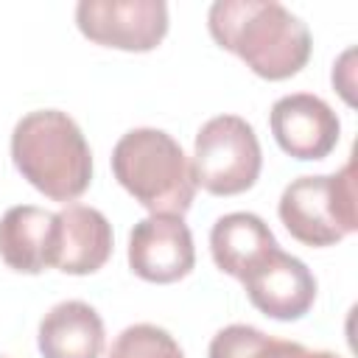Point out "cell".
<instances>
[{
    "label": "cell",
    "mask_w": 358,
    "mask_h": 358,
    "mask_svg": "<svg viewBox=\"0 0 358 358\" xmlns=\"http://www.w3.org/2000/svg\"><path fill=\"white\" fill-rule=\"evenodd\" d=\"M76 25L95 45L148 53L168 34V6L162 0H81Z\"/></svg>",
    "instance_id": "8992f818"
},
{
    "label": "cell",
    "mask_w": 358,
    "mask_h": 358,
    "mask_svg": "<svg viewBox=\"0 0 358 358\" xmlns=\"http://www.w3.org/2000/svg\"><path fill=\"white\" fill-rule=\"evenodd\" d=\"M36 347L42 358H101L106 347L103 319L92 305L64 299L42 316Z\"/></svg>",
    "instance_id": "8fae6325"
},
{
    "label": "cell",
    "mask_w": 358,
    "mask_h": 358,
    "mask_svg": "<svg viewBox=\"0 0 358 358\" xmlns=\"http://www.w3.org/2000/svg\"><path fill=\"white\" fill-rule=\"evenodd\" d=\"M277 215L291 238L310 249L336 246L358 229L355 159L333 173L299 176L285 185Z\"/></svg>",
    "instance_id": "277c9868"
},
{
    "label": "cell",
    "mask_w": 358,
    "mask_h": 358,
    "mask_svg": "<svg viewBox=\"0 0 358 358\" xmlns=\"http://www.w3.org/2000/svg\"><path fill=\"white\" fill-rule=\"evenodd\" d=\"M115 235L109 218L87 204H64L53 213V255L50 266L62 274H95L112 257Z\"/></svg>",
    "instance_id": "30bf717a"
},
{
    "label": "cell",
    "mask_w": 358,
    "mask_h": 358,
    "mask_svg": "<svg viewBox=\"0 0 358 358\" xmlns=\"http://www.w3.org/2000/svg\"><path fill=\"white\" fill-rule=\"evenodd\" d=\"M268 126L277 145L302 162L324 159L341 137V120L327 101L313 92H291L274 101Z\"/></svg>",
    "instance_id": "9c48e42d"
},
{
    "label": "cell",
    "mask_w": 358,
    "mask_h": 358,
    "mask_svg": "<svg viewBox=\"0 0 358 358\" xmlns=\"http://www.w3.org/2000/svg\"><path fill=\"white\" fill-rule=\"evenodd\" d=\"M106 358H185V352L165 327L140 322L115 336Z\"/></svg>",
    "instance_id": "9a60e30c"
},
{
    "label": "cell",
    "mask_w": 358,
    "mask_h": 358,
    "mask_svg": "<svg viewBox=\"0 0 358 358\" xmlns=\"http://www.w3.org/2000/svg\"><path fill=\"white\" fill-rule=\"evenodd\" d=\"M243 291L249 302L268 319L296 322L316 302V277L313 271L294 255L280 246L271 249L243 280Z\"/></svg>",
    "instance_id": "ba28073f"
},
{
    "label": "cell",
    "mask_w": 358,
    "mask_h": 358,
    "mask_svg": "<svg viewBox=\"0 0 358 358\" xmlns=\"http://www.w3.org/2000/svg\"><path fill=\"white\" fill-rule=\"evenodd\" d=\"M53 255V213L36 204L8 207L0 218V260L17 274H42Z\"/></svg>",
    "instance_id": "7c38bea8"
},
{
    "label": "cell",
    "mask_w": 358,
    "mask_h": 358,
    "mask_svg": "<svg viewBox=\"0 0 358 358\" xmlns=\"http://www.w3.org/2000/svg\"><path fill=\"white\" fill-rule=\"evenodd\" d=\"M207 358H341L330 350H308L299 341L274 338L252 324H227L221 327L210 347Z\"/></svg>",
    "instance_id": "5bb4252c"
},
{
    "label": "cell",
    "mask_w": 358,
    "mask_h": 358,
    "mask_svg": "<svg viewBox=\"0 0 358 358\" xmlns=\"http://www.w3.org/2000/svg\"><path fill=\"white\" fill-rule=\"evenodd\" d=\"M277 246L274 232L255 213H227L210 229V255L215 266L235 280H243Z\"/></svg>",
    "instance_id": "4fadbf2b"
},
{
    "label": "cell",
    "mask_w": 358,
    "mask_h": 358,
    "mask_svg": "<svg viewBox=\"0 0 358 358\" xmlns=\"http://www.w3.org/2000/svg\"><path fill=\"white\" fill-rule=\"evenodd\" d=\"M11 162L50 201H76L92 182V151L81 126L62 109H34L11 131Z\"/></svg>",
    "instance_id": "7a4b0ae2"
},
{
    "label": "cell",
    "mask_w": 358,
    "mask_h": 358,
    "mask_svg": "<svg viewBox=\"0 0 358 358\" xmlns=\"http://www.w3.org/2000/svg\"><path fill=\"white\" fill-rule=\"evenodd\" d=\"M207 28L218 48L235 53L266 81L296 76L313 50L308 25L274 0H215L207 11Z\"/></svg>",
    "instance_id": "6da1fadb"
},
{
    "label": "cell",
    "mask_w": 358,
    "mask_h": 358,
    "mask_svg": "<svg viewBox=\"0 0 358 358\" xmlns=\"http://www.w3.org/2000/svg\"><path fill=\"white\" fill-rule=\"evenodd\" d=\"M129 268L157 285L185 280L196 266V246L182 215H145L129 232Z\"/></svg>",
    "instance_id": "52a82bcc"
},
{
    "label": "cell",
    "mask_w": 358,
    "mask_h": 358,
    "mask_svg": "<svg viewBox=\"0 0 358 358\" xmlns=\"http://www.w3.org/2000/svg\"><path fill=\"white\" fill-rule=\"evenodd\" d=\"M112 173L151 215H185L196 199V176L182 145L162 129H129L112 148Z\"/></svg>",
    "instance_id": "3957f363"
},
{
    "label": "cell",
    "mask_w": 358,
    "mask_h": 358,
    "mask_svg": "<svg viewBox=\"0 0 358 358\" xmlns=\"http://www.w3.org/2000/svg\"><path fill=\"white\" fill-rule=\"evenodd\" d=\"M352 56H355V50L350 48V50H344L341 53V59L333 64V87L344 95V101L352 106L355 103V98H352Z\"/></svg>",
    "instance_id": "2e32d148"
},
{
    "label": "cell",
    "mask_w": 358,
    "mask_h": 358,
    "mask_svg": "<svg viewBox=\"0 0 358 358\" xmlns=\"http://www.w3.org/2000/svg\"><path fill=\"white\" fill-rule=\"evenodd\" d=\"M190 165L196 187L213 196H238L252 190L263 168L255 126L241 115L210 117L196 134Z\"/></svg>",
    "instance_id": "5b68a950"
}]
</instances>
